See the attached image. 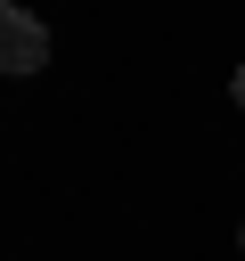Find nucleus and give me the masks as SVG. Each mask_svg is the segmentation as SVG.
<instances>
[{
  "mask_svg": "<svg viewBox=\"0 0 245 261\" xmlns=\"http://www.w3.org/2000/svg\"><path fill=\"white\" fill-rule=\"evenodd\" d=\"M49 65V33L24 8H0V73H41Z\"/></svg>",
  "mask_w": 245,
  "mask_h": 261,
  "instance_id": "1",
  "label": "nucleus"
},
{
  "mask_svg": "<svg viewBox=\"0 0 245 261\" xmlns=\"http://www.w3.org/2000/svg\"><path fill=\"white\" fill-rule=\"evenodd\" d=\"M0 8H16V0H0Z\"/></svg>",
  "mask_w": 245,
  "mask_h": 261,
  "instance_id": "3",
  "label": "nucleus"
},
{
  "mask_svg": "<svg viewBox=\"0 0 245 261\" xmlns=\"http://www.w3.org/2000/svg\"><path fill=\"white\" fill-rule=\"evenodd\" d=\"M237 106H245V65H237Z\"/></svg>",
  "mask_w": 245,
  "mask_h": 261,
  "instance_id": "2",
  "label": "nucleus"
}]
</instances>
